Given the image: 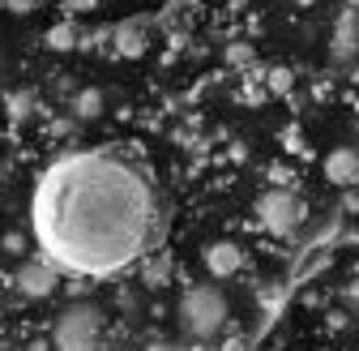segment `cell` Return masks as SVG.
I'll return each instance as SVG.
<instances>
[{"mask_svg":"<svg viewBox=\"0 0 359 351\" xmlns=\"http://www.w3.org/2000/svg\"><path fill=\"white\" fill-rule=\"evenodd\" d=\"M154 189L111 150H77L39 176L30 227L56 270L107 279L142 261L154 240Z\"/></svg>","mask_w":359,"mask_h":351,"instance_id":"obj_1","label":"cell"},{"mask_svg":"<svg viewBox=\"0 0 359 351\" xmlns=\"http://www.w3.org/2000/svg\"><path fill=\"white\" fill-rule=\"evenodd\" d=\"M52 283H56V266L48 257H43V261H26V266L18 270V291H26V296H48Z\"/></svg>","mask_w":359,"mask_h":351,"instance_id":"obj_7","label":"cell"},{"mask_svg":"<svg viewBox=\"0 0 359 351\" xmlns=\"http://www.w3.org/2000/svg\"><path fill=\"white\" fill-rule=\"evenodd\" d=\"M240 270H244V249H240V244L214 240V244L205 249V274H210L214 283H227V279H236Z\"/></svg>","mask_w":359,"mask_h":351,"instance_id":"obj_5","label":"cell"},{"mask_svg":"<svg viewBox=\"0 0 359 351\" xmlns=\"http://www.w3.org/2000/svg\"><path fill=\"white\" fill-rule=\"evenodd\" d=\"M175 313H180V330H184L189 338L205 343V338L222 334V326H227V317H231V304L214 283H193V287L180 291Z\"/></svg>","mask_w":359,"mask_h":351,"instance_id":"obj_2","label":"cell"},{"mask_svg":"<svg viewBox=\"0 0 359 351\" xmlns=\"http://www.w3.org/2000/svg\"><path fill=\"white\" fill-rule=\"evenodd\" d=\"M77 116H99V95H95V91L77 95Z\"/></svg>","mask_w":359,"mask_h":351,"instance_id":"obj_8","label":"cell"},{"mask_svg":"<svg viewBox=\"0 0 359 351\" xmlns=\"http://www.w3.org/2000/svg\"><path fill=\"white\" fill-rule=\"evenodd\" d=\"M257 223L269 236H291L304 223V197L291 189H265L257 197Z\"/></svg>","mask_w":359,"mask_h":351,"instance_id":"obj_4","label":"cell"},{"mask_svg":"<svg viewBox=\"0 0 359 351\" xmlns=\"http://www.w3.org/2000/svg\"><path fill=\"white\" fill-rule=\"evenodd\" d=\"M9 5H13V9H22V13H26V9H30V5H34V0H9Z\"/></svg>","mask_w":359,"mask_h":351,"instance_id":"obj_9","label":"cell"},{"mask_svg":"<svg viewBox=\"0 0 359 351\" xmlns=\"http://www.w3.org/2000/svg\"><path fill=\"white\" fill-rule=\"evenodd\" d=\"M325 180H334V185H359V150H351V146H334L330 154H325Z\"/></svg>","mask_w":359,"mask_h":351,"instance_id":"obj_6","label":"cell"},{"mask_svg":"<svg viewBox=\"0 0 359 351\" xmlns=\"http://www.w3.org/2000/svg\"><path fill=\"white\" fill-rule=\"evenodd\" d=\"M107 338V317L95 300H73L52 322V347L56 351H99Z\"/></svg>","mask_w":359,"mask_h":351,"instance_id":"obj_3","label":"cell"},{"mask_svg":"<svg viewBox=\"0 0 359 351\" xmlns=\"http://www.w3.org/2000/svg\"><path fill=\"white\" fill-rule=\"evenodd\" d=\"M150 351H175V347H150Z\"/></svg>","mask_w":359,"mask_h":351,"instance_id":"obj_10","label":"cell"}]
</instances>
